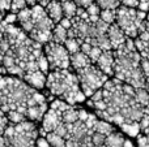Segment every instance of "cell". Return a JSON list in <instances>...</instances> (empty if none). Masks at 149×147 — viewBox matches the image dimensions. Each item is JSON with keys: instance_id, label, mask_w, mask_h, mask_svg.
Segmentation results:
<instances>
[{"instance_id": "obj_38", "label": "cell", "mask_w": 149, "mask_h": 147, "mask_svg": "<svg viewBox=\"0 0 149 147\" xmlns=\"http://www.w3.org/2000/svg\"><path fill=\"white\" fill-rule=\"evenodd\" d=\"M137 9L143 10V12H148L149 10V1H140L139 8H137Z\"/></svg>"}, {"instance_id": "obj_17", "label": "cell", "mask_w": 149, "mask_h": 147, "mask_svg": "<svg viewBox=\"0 0 149 147\" xmlns=\"http://www.w3.org/2000/svg\"><path fill=\"white\" fill-rule=\"evenodd\" d=\"M68 38H70V35H68V29H65L64 26H62L60 23H56L54 30H52V41L56 42V43L64 44Z\"/></svg>"}, {"instance_id": "obj_44", "label": "cell", "mask_w": 149, "mask_h": 147, "mask_svg": "<svg viewBox=\"0 0 149 147\" xmlns=\"http://www.w3.org/2000/svg\"><path fill=\"white\" fill-rule=\"evenodd\" d=\"M143 133H144V134H145V135H147V138H148V139H149V126H148V128H147V129H145V130H144V132H143Z\"/></svg>"}, {"instance_id": "obj_42", "label": "cell", "mask_w": 149, "mask_h": 147, "mask_svg": "<svg viewBox=\"0 0 149 147\" xmlns=\"http://www.w3.org/2000/svg\"><path fill=\"white\" fill-rule=\"evenodd\" d=\"M145 30L149 33V13L147 14V20H145Z\"/></svg>"}, {"instance_id": "obj_22", "label": "cell", "mask_w": 149, "mask_h": 147, "mask_svg": "<svg viewBox=\"0 0 149 147\" xmlns=\"http://www.w3.org/2000/svg\"><path fill=\"white\" fill-rule=\"evenodd\" d=\"M95 132L102 133L103 135H106V137H107L110 133L114 132V126H113V124H111V122H109V121H106V120L102 119V120H98L97 125H95Z\"/></svg>"}, {"instance_id": "obj_28", "label": "cell", "mask_w": 149, "mask_h": 147, "mask_svg": "<svg viewBox=\"0 0 149 147\" xmlns=\"http://www.w3.org/2000/svg\"><path fill=\"white\" fill-rule=\"evenodd\" d=\"M9 125V120H8V116L4 111L0 109V134H4L5 129Z\"/></svg>"}, {"instance_id": "obj_16", "label": "cell", "mask_w": 149, "mask_h": 147, "mask_svg": "<svg viewBox=\"0 0 149 147\" xmlns=\"http://www.w3.org/2000/svg\"><path fill=\"white\" fill-rule=\"evenodd\" d=\"M124 143H126V138L120 133L114 130L113 133H110L106 137L105 147H124Z\"/></svg>"}, {"instance_id": "obj_34", "label": "cell", "mask_w": 149, "mask_h": 147, "mask_svg": "<svg viewBox=\"0 0 149 147\" xmlns=\"http://www.w3.org/2000/svg\"><path fill=\"white\" fill-rule=\"evenodd\" d=\"M74 1H76V4L79 5L80 8L86 9L88 7H90V5L93 4V3H95V0H74Z\"/></svg>"}, {"instance_id": "obj_15", "label": "cell", "mask_w": 149, "mask_h": 147, "mask_svg": "<svg viewBox=\"0 0 149 147\" xmlns=\"http://www.w3.org/2000/svg\"><path fill=\"white\" fill-rule=\"evenodd\" d=\"M89 64H92V60H90V57L85 52L79 51L76 54L71 55V68H72L74 72L82 69V68H85Z\"/></svg>"}, {"instance_id": "obj_12", "label": "cell", "mask_w": 149, "mask_h": 147, "mask_svg": "<svg viewBox=\"0 0 149 147\" xmlns=\"http://www.w3.org/2000/svg\"><path fill=\"white\" fill-rule=\"evenodd\" d=\"M94 64L98 65L101 70L103 73L110 77L114 76V68H115V56H114V51L113 49H109V51H103L102 55L100 56V59L97 60V63Z\"/></svg>"}, {"instance_id": "obj_29", "label": "cell", "mask_w": 149, "mask_h": 147, "mask_svg": "<svg viewBox=\"0 0 149 147\" xmlns=\"http://www.w3.org/2000/svg\"><path fill=\"white\" fill-rule=\"evenodd\" d=\"M92 141H93V145L94 146H103L105 145V141H106V135H103L102 133L94 132L92 135Z\"/></svg>"}, {"instance_id": "obj_9", "label": "cell", "mask_w": 149, "mask_h": 147, "mask_svg": "<svg viewBox=\"0 0 149 147\" xmlns=\"http://www.w3.org/2000/svg\"><path fill=\"white\" fill-rule=\"evenodd\" d=\"M45 55L50 64V70H62L71 68V54L62 43L50 41L45 44Z\"/></svg>"}, {"instance_id": "obj_14", "label": "cell", "mask_w": 149, "mask_h": 147, "mask_svg": "<svg viewBox=\"0 0 149 147\" xmlns=\"http://www.w3.org/2000/svg\"><path fill=\"white\" fill-rule=\"evenodd\" d=\"M46 12L50 16L55 23H59L60 21L64 18V12H63V4L60 0H51L49 4L46 5Z\"/></svg>"}, {"instance_id": "obj_21", "label": "cell", "mask_w": 149, "mask_h": 147, "mask_svg": "<svg viewBox=\"0 0 149 147\" xmlns=\"http://www.w3.org/2000/svg\"><path fill=\"white\" fill-rule=\"evenodd\" d=\"M45 137H46V139L49 141V143L52 147H65V145H67V139L64 137H60L59 134H56L54 132L47 133Z\"/></svg>"}, {"instance_id": "obj_46", "label": "cell", "mask_w": 149, "mask_h": 147, "mask_svg": "<svg viewBox=\"0 0 149 147\" xmlns=\"http://www.w3.org/2000/svg\"><path fill=\"white\" fill-rule=\"evenodd\" d=\"M93 147H105V145H103V146H93Z\"/></svg>"}, {"instance_id": "obj_7", "label": "cell", "mask_w": 149, "mask_h": 147, "mask_svg": "<svg viewBox=\"0 0 149 147\" xmlns=\"http://www.w3.org/2000/svg\"><path fill=\"white\" fill-rule=\"evenodd\" d=\"M145 20L147 12L120 5L116 9V23L126 33L128 38H137L140 33L145 31Z\"/></svg>"}, {"instance_id": "obj_5", "label": "cell", "mask_w": 149, "mask_h": 147, "mask_svg": "<svg viewBox=\"0 0 149 147\" xmlns=\"http://www.w3.org/2000/svg\"><path fill=\"white\" fill-rule=\"evenodd\" d=\"M46 87L54 96L63 99L71 106L82 103L86 99L80 85L77 73L73 72L72 68L62 70H50L47 74Z\"/></svg>"}, {"instance_id": "obj_25", "label": "cell", "mask_w": 149, "mask_h": 147, "mask_svg": "<svg viewBox=\"0 0 149 147\" xmlns=\"http://www.w3.org/2000/svg\"><path fill=\"white\" fill-rule=\"evenodd\" d=\"M101 9H118L120 7V0H95Z\"/></svg>"}, {"instance_id": "obj_4", "label": "cell", "mask_w": 149, "mask_h": 147, "mask_svg": "<svg viewBox=\"0 0 149 147\" xmlns=\"http://www.w3.org/2000/svg\"><path fill=\"white\" fill-rule=\"evenodd\" d=\"M17 23L33 41L41 44L52 41V30L56 25L47 14L46 8L41 4L20 10L17 13Z\"/></svg>"}, {"instance_id": "obj_40", "label": "cell", "mask_w": 149, "mask_h": 147, "mask_svg": "<svg viewBox=\"0 0 149 147\" xmlns=\"http://www.w3.org/2000/svg\"><path fill=\"white\" fill-rule=\"evenodd\" d=\"M26 1H28V5H29V7H33V5L38 4V0H26Z\"/></svg>"}, {"instance_id": "obj_43", "label": "cell", "mask_w": 149, "mask_h": 147, "mask_svg": "<svg viewBox=\"0 0 149 147\" xmlns=\"http://www.w3.org/2000/svg\"><path fill=\"white\" fill-rule=\"evenodd\" d=\"M5 16H7V13L3 12V10H0V22H3V21H4Z\"/></svg>"}, {"instance_id": "obj_20", "label": "cell", "mask_w": 149, "mask_h": 147, "mask_svg": "<svg viewBox=\"0 0 149 147\" xmlns=\"http://www.w3.org/2000/svg\"><path fill=\"white\" fill-rule=\"evenodd\" d=\"M63 4V12H64V17L67 18H74L79 10V5L76 4L74 0H67V1H62Z\"/></svg>"}, {"instance_id": "obj_30", "label": "cell", "mask_w": 149, "mask_h": 147, "mask_svg": "<svg viewBox=\"0 0 149 147\" xmlns=\"http://www.w3.org/2000/svg\"><path fill=\"white\" fill-rule=\"evenodd\" d=\"M101 7L97 4V3H93L90 7H88L86 8V12H88V14L90 16V17H100V14H101Z\"/></svg>"}, {"instance_id": "obj_3", "label": "cell", "mask_w": 149, "mask_h": 147, "mask_svg": "<svg viewBox=\"0 0 149 147\" xmlns=\"http://www.w3.org/2000/svg\"><path fill=\"white\" fill-rule=\"evenodd\" d=\"M115 56V78L134 86L147 87V77L141 69V55L137 51L136 44L132 38H127V42L122 48L114 51Z\"/></svg>"}, {"instance_id": "obj_11", "label": "cell", "mask_w": 149, "mask_h": 147, "mask_svg": "<svg viewBox=\"0 0 149 147\" xmlns=\"http://www.w3.org/2000/svg\"><path fill=\"white\" fill-rule=\"evenodd\" d=\"M107 36H109V39H110L113 51L122 48V47L126 44L127 38H128V36L126 35V33L119 27V25L116 22L110 25V27H109V30H107Z\"/></svg>"}, {"instance_id": "obj_19", "label": "cell", "mask_w": 149, "mask_h": 147, "mask_svg": "<svg viewBox=\"0 0 149 147\" xmlns=\"http://www.w3.org/2000/svg\"><path fill=\"white\" fill-rule=\"evenodd\" d=\"M122 130H123L126 134H128L130 137H137L141 132V128H140V122L139 121H128L124 122L120 125Z\"/></svg>"}, {"instance_id": "obj_35", "label": "cell", "mask_w": 149, "mask_h": 147, "mask_svg": "<svg viewBox=\"0 0 149 147\" xmlns=\"http://www.w3.org/2000/svg\"><path fill=\"white\" fill-rule=\"evenodd\" d=\"M36 147H52V146L49 143V141L46 139V137H42V135H41V137L37 139Z\"/></svg>"}, {"instance_id": "obj_6", "label": "cell", "mask_w": 149, "mask_h": 147, "mask_svg": "<svg viewBox=\"0 0 149 147\" xmlns=\"http://www.w3.org/2000/svg\"><path fill=\"white\" fill-rule=\"evenodd\" d=\"M3 135L7 139L8 147H36L39 130L36 122L26 120L18 124L9 122Z\"/></svg>"}, {"instance_id": "obj_32", "label": "cell", "mask_w": 149, "mask_h": 147, "mask_svg": "<svg viewBox=\"0 0 149 147\" xmlns=\"http://www.w3.org/2000/svg\"><path fill=\"white\" fill-rule=\"evenodd\" d=\"M137 146L139 147H149V139L145 134H139L137 135Z\"/></svg>"}, {"instance_id": "obj_18", "label": "cell", "mask_w": 149, "mask_h": 147, "mask_svg": "<svg viewBox=\"0 0 149 147\" xmlns=\"http://www.w3.org/2000/svg\"><path fill=\"white\" fill-rule=\"evenodd\" d=\"M80 113H81V109L76 108L74 106H71L67 111L63 112V122L64 124H73L77 120H80Z\"/></svg>"}, {"instance_id": "obj_2", "label": "cell", "mask_w": 149, "mask_h": 147, "mask_svg": "<svg viewBox=\"0 0 149 147\" xmlns=\"http://www.w3.org/2000/svg\"><path fill=\"white\" fill-rule=\"evenodd\" d=\"M0 109L5 113L10 111L20 112L28 120L38 122L42 121L49 104L46 96L22 78L0 73Z\"/></svg>"}, {"instance_id": "obj_26", "label": "cell", "mask_w": 149, "mask_h": 147, "mask_svg": "<svg viewBox=\"0 0 149 147\" xmlns=\"http://www.w3.org/2000/svg\"><path fill=\"white\" fill-rule=\"evenodd\" d=\"M26 7H29L26 0H13V1H12V8H10V12H12V13H18L20 10L25 9Z\"/></svg>"}, {"instance_id": "obj_23", "label": "cell", "mask_w": 149, "mask_h": 147, "mask_svg": "<svg viewBox=\"0 0 149 147\" xmlns=\"http://www.w3.org/2000/svg\"><path fill=\"white\" fill-rule=\"evenodd\" d=\"M81 43L82 42L80 41V39L73 38V36H70V38L67 39V42L64 43V46L67 47L68 52H70L71 55H73V54H76V52L81 51Z\"/></svg>"}, {"instance_id": "obj_47", "label": "cell", "mask_w": 149, "mask_h": 147, "mask_svg": "<svg viewBox=\"0 0 149 147\" xmlns=\"http://www.w3.org/2000/svg\"><path fill=\"white\" fill-rule=\"evenodd\" d=\"M60 1H67V0H60Z\"/></svg>"}, {"instance_id": "obj_37", "label": "cell", "mask_w": 149, "mask_h": 147, "mask_svg": "<svg viewBox=\"0 0 149 147\" xmlns=\"http://www.w3.org/2000/svg\"><path fill=\"white\" fill-rule=\"evenodd\" d=\"M92 44H90V43H88V42H82V43H81V51L82 52H85V54H89V52H90V49H92Z\"/></svg>"}, {"instance_id": "obj_45", "label": "cell", "mask_w": 149, "mask_h": 147, "mask_svg": "<svg viewBox=\"0 0 149 147\" xmlns=\"http://www.w3.org/2000/svg\"><path fill=\"white\" fill-rule=\"evenodd\" d=\"M147 89H148V90H149V77L147 78Z\"/></svg>"}, {"instance_id": "obj_24", "label": "cell", "mask_w": 149, "mask_h": 147, "mask_svg": "<svg viewBox=\"0 0 149 147\" xmlns=\"http://www.w3.org/2000/svg\"><path fill=\"white\" fill-rule=\"evenodd\" d=\"M100 18L105 21L106 23L111 25V23L116 22V9H102L101 10Z\"/></svg>"}, {"instance_id": "obj_36", "label": "cell", "mask_w": 149, "mask_h": 147, "mask_svg": "<svg viewBox=\"0 0 149 147\" xmlns=\"http://www.w3.org/2000/svg\"><path fill=\"white\" fill-rule=\"evenodd\" d=\"M59 23H60V25H62V26H64L65 29H68V30H70V29L72 27V20H71V18H67V17H64V18H63V20H62V21H60Z\"/></svg>"}, {"instance_id": "obj_39", "label": "cell", "mask_w": 149, "mask_h": 147, "mask_svg": "<svg viewBox=\"0 0 149 147\" xmlns=\"http://www.w3.org/2000/svg\"><path fill=\"white\" fill-rule=\"evenodd\" d=\"M0 147H8L7 139H5V137L3 134H0Z\"/></svg>"}, {"instance_id": "obj_27", "label": "cell", "mask_w": 149, "mask_h": 147, "mask_svg": "<svg viewBox=\"0 0 149 147\" xmlns=\"http://www.w3.org/2000/svg\"><path fill=\"white\" fill-rule=\"evenodd\" d=\"M103 49L101 48V47L98 46H93L92 49H90V52L88 54V56L90 57V60H92V63H97V60L100 59V56L102 55Z\"/></svg>"}, {"instance_id": "obj_33", "label": "cell", "mask_w": 149, "mask_h": 147, "mask_svg": "<svg viewBox=\"0 0 149 147\" xmlns=\"http://www.w3.org/2000/svg\"><path fill=\"white\" fill-rule=\"evenodd\" d=\"M122 5H126L130 8H139L140 0H120Z\"/></svg>"}, {"instance_id": "obj_1", "label": "cell", "mask_w": 149, "mask_h": 147, "mask_svg": "<svg viewBox=\"0 0 149 147\" xmlns=\"http://www.w3.org/2000/svg\"><path fill=\"white\" fill-rule=\"evenodd\" d=\"M43 55L41 43L33 41L16 23L5 22L4 35L0 39L1 74L16 76L24 80L28 73L39 69V60Z\"/></svg>"}, {"instance_id": "obj_8", "label": "cell", "mask_w": 149, "mask_h": 147, "mask_svg": "<svg viewBox=\"0 0 149 147\" xmlns=\"http://www.w3.org/2000/svg\"><path fill=\"white\" fill-rule=\"evenodd\" d=\"M76 73H77V77H79L81 89L86 98H90L92 95H94L109 81V76L106 73H103L98 68V65L94 64V63L86 65L82 69L77 70Z\"/></svg>"}, {"instance_id": "obj_10", "label": "cell", "mask_w": 149, "mask_h": 147, "mask_svg": "<svg viewBox=\"0 0 149 147\" xmlns=\"http://www.w3.org/2000/svg\"><path fill=\"white\" fill-rule=\"evenodd\" d=\"M62 122H63V112L49 107L47 112L45 113L43 119H42V125H41V129H39V134H41L42 137H45L47 133L54 132Z\"/></svg>"}, {"instance_id": "obj_41", "label": "cell", "mask_w": 149, "mask_h": 147, "mask_svg": "<svg viewBox=\"0 0 149 147\" xmlns=\"http://www.w3.org/2000/svg\"><path fill=\"white\" fill-rule=\"evenodd\" d=\"M51 1V0H38V4H41V5H43V7H46L49 3Z\"/></svg>"}, {"instance_id": "obj_13", "label": "cell", "mask_w": 149, "mask_h": 147, "mask_svg": "<svg viewBox=\"0 0 149 147\" xmlns=\"http://www.w3.org/2000/svg\"><path fill=\"white\" fill-rule=\"evenodd\" d=\"M24 81L28 82L31 87L37 89V90H42V89L46 86L47 74L42 72L41 69H37V70H33V72L28 73V74L24 77Z\"/></svg>"}, {"instance_id": "obj_31", "label": "cell", "mask_w": 149, "mask_h": 147, "mask_svg": "<svg viewBox=\"0 0 149 147\" xmlns=\"http://www.w3.org/2000/svg\"><path fill=\"white\" fill-rule=\"evenodd\" d=\"M12 1L13 0H0V10H3V12H5V13L10 12Z\"/></svg>"}]
</instances>
